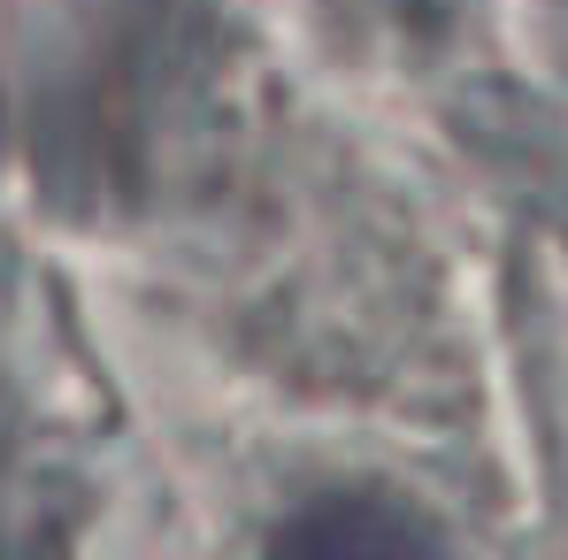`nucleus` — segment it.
Here are the masks:
<instances>
[{
    "instance_id": "f257e3e1",
    "label": "nucleus",
    "mask_w": 568,
    "mask_h": 560,
    "mask_svg": "<svg viewBox=\"0 0 568 560\" xmlns=\"http://www.w3.org/2000/svg\"><path fill=\"white\" fill-rule=\"evenodd\" d=\"M277 560H438V546L384 499H323L277 538Z\"/></svg>"
}]
</instances>
